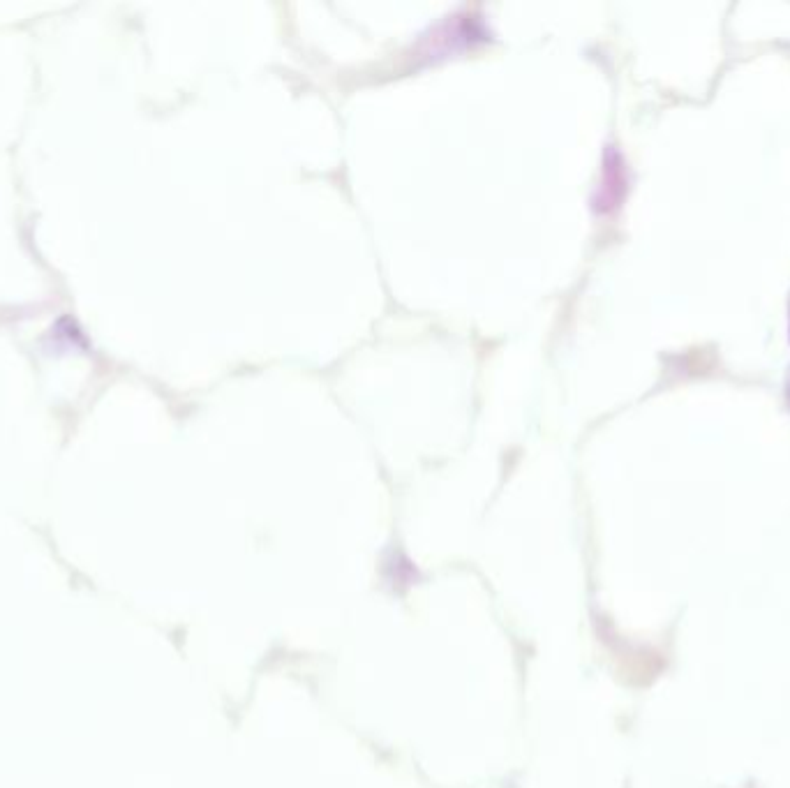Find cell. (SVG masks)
<instances>
[{
    "mask_svg": "<svg viewBox=\"0 0 790 788\" xmlns=\"http://www.w3.org/2000/svg\"><path fill=\"white\" fill-rule=\"evenodd\" d=\"M786 400H788V407H790V375H788V382H786Z\"/></svg>",
    "mask_w": 790,
    "mask_h": 788,
    "instance_id": "obj_1",
    "label": "cell"
},
{
    "mask_svg": "<svg viewBox=\"0 0 790 788\" xmlns=\"http://www.w3.org/2000/svg\"><path fill=\"white\" fill-rule=\"evenodd\" d=\"M788 331H790V319H788Z\"/></svg>",
    "mask_w": 790,
    "mask_h": 788,
    "instance_id": "obj_2",
    "label": "cell"
}]
</instances>
